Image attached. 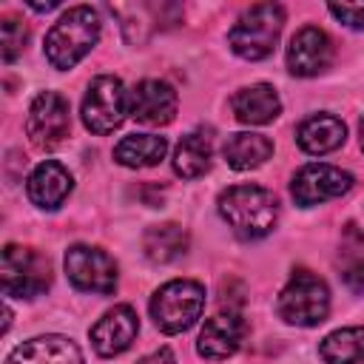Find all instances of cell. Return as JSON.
<instances>
[{
  "label": "cell",
  "mask_w": 364,
  "mask_h": 364,
  "mask_svg": "<svg viewBox=\"0 0 364 364\" xmlns=\"http://www.w3.org/2000/svg\"><path fill=\"white\" fill-rule=\"evenodd\" d=\"M333 63V40L316 28L304 26L290 37L287 46V71L296 77H316L327 71Z\"/></svg>",
  "instance_id": "8fae6325"
},
{
  "label": "cell",
  "mask_w": 364,
  "mask_h": 364,
  "mask_svg": "<svg viewBox=\"0 0 364 364\" xmlns=\"http://www.w3.org/2000/svg\"><path fill=\"white\" fill-rule=\"evenodd\" d=\"M219 213L239 239H262L279 222V199L259 185H233L219 193Z\"/></svg>",
  "instance_id": "6da1fadb"
},
{
  "label": "cell",
  "mask_w": 364,
  "mask_h": 364,
  "mask_svg": "<svg viewBox=\"0 0 364 364\" xmlns=\"http://www.w3.org/2000/svg\"><path fill=\"white\" fill-rule=\"evenodd\" d=\"M68 131H71L68 100L57 91H40L31 100L28 117H26V136L31 139V145L40 151H51L63 145Z\"/></svg>",
  "instance_id": "ba28073f"
},
{
  "label": "cell",
  "mask_w": 364,
  "mask_h": 364,
  "mask_svg": "<svg viewBox=\"0 0 364 364\" xmlns=\"http://www.w3.org/2000/svg\"><path fill=\"white\" fill-rule=\"evenodd\" d=\"M0 279H3V293L14 299H37L48 290L51 284V262L20 245H6L3 247V264H0Z\"/></svg>",
  "instance_id": "8992f818"
},
{
  "label": "cell",
  "mask_w": 364,
  "mask_h": 364,
  "mask_svg": "<svg viewBox=\"0 0 364 364\" xmlns=\"http://www.w3.org/2000/svg\"><path fill=\"white\" fill-rule=\"evenodd\" d=\"M350 188H353V173H347L336 165H324V162H310V165L299 168L290 182V193H293L296 205H301V208L321 205L327 199H338Z\"/></svg>",
  "instance_id": "30bf717a"
},
{
  "label": "cell",
  "mask_w": 364,
  "mask_h": 364,
  "mask_svg": "<svg viewBox=\"0 0 364 364\" xmlns=\"http://www.w3.org/2000/svg\"><path fill=\"white\" fill-rule=\"evenodd\" d=\"M188 230L176 222H162V225H151L142 233V250L151 262L156 264H171L176 259H182L188 253Z\"/></svg>",
  "instance_id": "d6986e66"
},
{
  "label": "cell",
  "mask_w": 364,
  "mask_h": 364,
  "mask_svg": "<svg viewBox=\"0 0 364 364\" xmlns=\"http://www.w3.org/2000/svg\"><path fill=\"white\" fill-rule=\"evenodd\" d=\"M358 134H361V151H364V119H361V125H358Z\"/></svg>",
  "instance_id": "f1b7e54d"
},
{
  "label": "cell",
  "mask_w": 364,
  "mask_h": 364,
  "mask_svg": "<svg viewBox=\"0 0 364 364\" xmlns=\"http://www.w3.org/2000/svg\"><path fill=\"white\" fill-rule=\"evenodd\" d=\"M34 11H51V9H57V0H48V3H28Z\"/></svg>",
  "instance_id": "83f0119b"
},
{
  "label": "cell",
  "mask_w": 364,
  "mask_h": 364,
  "mask_svg": "<svg viewBox=\"0 0 364 364\" xmlns=\"http://www.w3.org/2000/svg\"><path fill=\"white\" fill-rule=\"evenodd\" d=\"M210 156H213L210 136L202 131H191L179 139V145L173 151V171L182 179H196L210 168Z\"/></svg>",
  "instance_id": "7402d4cb"
},
{
  "label": "cell",
  "mask_w": 364,
  "mask_h": 364,
  "mask_svg": "<svg viewBox=\"0 0 364 364\" xmlns=\"http://www.w3.org/2000/svg\"><path fill=\"white\" fill-rule=\"evenodd\" d=\"M247 336V321L242 318V313H216L210 316L202 330H199V338H196V353L202 358H210V361H222L228 355H233L242 341Z\"/></svg>",
  "instance_id": "7c38bea8"
},
{
  "label": "cell",
  "mask_w": 364,
  "mask_h": 364,
  "mask_svg": "<svg viewBox=\"0 0 364 364\" xmlns=\"http://www.w3.org/2000/svg\"><path fill=\"white\" fill-rule=\"evenodd\" d=\"M222 154H225V162H228L233 171H250V168H259L262 162L270 159L273 142H270L264 134L242 131V134H230V136H228Z\"/></svg>",
  "instance_id": "44dd1931"
},
{
  "label": "cell",
  "mask_w": 364,
  "mask_h": 364,
  "mask_svg": "<svg viewBox=\"0 0 364 364\" xmlns=\"http://www.w3.org/2000/svg\"><path fill=\"white\" fill-rule=\"evenodd\" d=\"M136 364H176V358H173V353H171L168 347H159L156 353H151V355L139 358Z\"/></svg>",
  "instance_id": "4316f807"
},
{
  "label": "cell",
  "mask_w": 364,
  "mask_h": 364,
  "mask_svg": "<svg viewBox=\"0 0 364 364\" xmlns=\"http://www.w3.org/2000/svg\"><path fill=\"white\" fill-rule=\"evenodd\" d=\"M284 28V9L279 3H256L239 14L228 31V46L242 60H264L273 54Z\"/></svg>",
  "instance_id": "3957f363"
},
{
  "label": "cell",
  "mask_w": 364,
  "mask_h": 364,
  "mask_svg": "<svg viewBox=\"0 0 364 364\" xmlns=\"http://www.w3.org/2000/svg\"><path fill=\"white\" fill-rule=\"evenodd\" d=\"M168 139L156 134H131L122 136L114 148V159L125 168H151L165 159Z\"/></svg>",
  "instance_id": "ffe728a7"
},
{
  "label": "cell",
  "mask_w": 364,
  "mask_h": 364,
  "mask_svg": "<svg viewBox=\"0 0 364 364\" xmlns=\"http://www.w3.org/2000/svg\"><path fill=\"white\" fill-rule=\"evenodd\" d=\"M205 310V287L191 279H173L162 284L151 299V318L154 324L173 336L191 330Z\"/></svg>",
  "instance_id": "5b68a950"
},
{
  "label": "cell",
  "mask_w": 364,
  "mask_h": 364,
  "mask_svg": "<svg viewBox=\"0 0 364 364\" xmlns=\"http://www.w3.org/2000/svg\"><path fill=\"white\" fill-rule=\"evenodd\" d=\"M341 282L353 290V293H364V256H353V259H347L344 264H341Z\"/></svg>",
  "instance_id": "d4e9b609"
},
{
  "label": "cell",
  "mask_w": 364,
  "mask_h": 364,
  "mask_svg": "<svg viewBox=\"0 0 364 364\" xmlns=\"http://www.w3.org/2000/svg\"><path fill=\"white\" fill-rule=\"evenodd\" d=\"M125 114H131V97L122 80L111 74H100L88 82L82 97V122L91 134H111L122 125Z\"/></svg>",
  "instance_id": "52a82bcc"
},
{
  "label": "cell",
  "mask_w": 364,
  "mask_h": 364,
  "mask_svg": "<svg viewBox=\"0 0 364 364\" xmlns=\"http://www.w3.org/2000/svg\"><path fill=\"white\" fill-rule=\"evenodd\" d=\"M347 136V128L338 117H330V114H316L310 119H304L296 131V142L304 154H313V156H321V154H330L336 151Z\"/></svg>",
  "instance_id": "ac0fdd59"
},
{
  "label": "cell",
  "mask_w": 364,
  "mask_h": 364,
  "mask_svg": "<svg viewBox=\"0 0 364 364\" xmlns=\"http://www.w3.org/2000/svg\"><path fill=\"white\" fill-rule=\"evenodd\" d=\"M324 364H364V327H341L318 344Z\"/></svg>",
  "instance_id": "603a6c76"
},
{
  "label": "cell",
  "mask_w": 364,
  "mask_h": 364,
  "mask_svg": "<svg viewBox=\"0 0 364 364\" xmlns=\"http://www.w3.org/2000/svg\"><path fill=\"white\" fill-rule=\"evenodd\" d=\"M28 43V28L23 20L17 17H6L3 20V28H0V51H3V63H14L23 48Z\"/></svg>",
  "instance_id": "cb8c5ba5"
},
{
  "label": "cell",
  "mask_w": 364,
  "mask_h": 364,
  "mask_svg": "<svg viewBox=\"0 0 364 364\" xmlns=\"http://www.w3.org/2000/svg\"><path fill=\"white\" fill-rule=\"evenodd\" d=\"M276 313L287 324L316 327L330 313V290L316 273L299 267V270H293L290 282L282 287V293L276 299Z\"/></svg>",
  "instance_id": "277c9868"
},
{
  "label": "cell",
  "mask_w": 364,
  "mask_h": 364,
  "mask_svg": "<svg viewBox=\"0 0 364 364\" xmlns=\"http://www.w3.org/2000/svg\"><path fill=\"white\" fill-rule=\"evenodd\" d=\"M100 40V14L91 6L68 9L46 34V60L65 71L74 68Z\"/></svg>",
  "instance_id": "7a4b0ae2"
},
{
  "label": "cell",
  "mask_w": 364,
  "mask_h": 364,
  "mask_svg": "<svg viewBox=\"0 0 364 364\" xmlns=\"http://www.w3.org/2000/svg\"><path fill=\"white\" fill-rule=\"evenodd\" d=\"M139 333V318L128 304H117L114 310H108L94 327H91V347L97 350V355L111 358L125 353L134 338Z\"/></svg>",
  "instance_id": "4fadbf2b"
},
{
  "label": "cell",
  "mask_w": 364,
  "mask_h": 364,
  "mask_svg": "<svg viewBox=\"0 0 364 364\" xmlns=\"http://www.w3.org/2000/svg\"><path fill=\"white\" fill-rule=\"evenodd\" d=\"M230 108L239 122L245 125H267L282 114V100L273 85L256 82L247 88H239L230 100Z\"/></svg>",
  "instance_id": "e0dca14e"
},
{
  "label": "cell",
  "mask_w": 364,
  "mask_h": 364,
  "mask_svg": "<svg viewBox=\"0 0 364 364\" xmlns=\"http://www.w3.org/2000/svg\"><path fill=\"white\" fill-rule=\"evenodd\" d=\"M6 364H82V353L65 336H37L14 347Z\"/></svg>",
  "instance_id": "9a60e30c"
},
{
  "label": "cell",
  "mask_w": 364,
  "mask_h": 364,
  "mask_svg": "<svg viewBox=\"0 0 364 364\" xmlns=\"http://www.w3.org/2000/svg\"><path fill=\"white\" fill-rule=\"evenodd\" d=\"M71 185H74V179H71L68 168H63L54 159H46L31 171V176L26 182V193L37 208L54 210L65 202V196L71 193Z\"/></svg>",
  "instance_id": "2e32d148"
},
{
  "label": "cell",
  "mask_w": 364,
  "mask_h": 364,
  "mask_svg": "<svg viewBox=\"0 0 364 364\" xmlns=\"http://www.w3.org/2000/svg\"><path fill=\"white\" fill-rule=\"evenodd\" d=\"M333 17H338L350 28H364V3H330Z\"/></svg>",
  "instance_id": "484cf974"
},
{
  "label": "cell",
  "mask_w": 364,
  "mask_h": 364,
  "mask_svg": "<svg viewBox=\"0 0 364 364\" xmlns=\"http://www.w3.org/2000/svg\"><path fill=\"white\" fill-rule=\"evenodd\" d=\"M65 276L77 290L108 296L117 287V262L88 245H74L65 250Z\"/></svg>",
  "instance_id": "9c48e42d"
},
{
  "label": "cell",
  "mask_w": 364,
  "mask_h": 364,
  "mask_svg": "<svg viewBox=\"0 0 364 364\" xmlns=\"http://www.w3.org/2000/svg\"><path fill=\"white\" fill-rule=\"evenodd\" d=\"M176 91L162 80H142L131 91V117L142 125H168L176 117Z\"/></svg>",
  "instance_id": "5bb4252c"
}]
</instances>
